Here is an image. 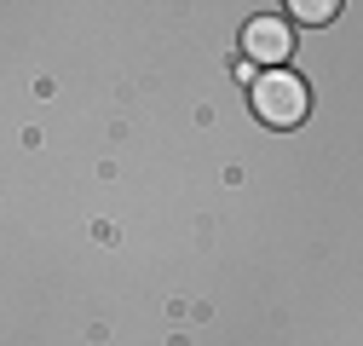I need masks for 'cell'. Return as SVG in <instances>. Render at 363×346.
<instances>
[{
  "mask_svg": "<svg viewBox=\"0 0 363 346\" xmlns=\"http://www.w3.org/2000/svg\"><path fill=\"white\" fill-rule=\"evenodd\" d=\"M294 52V35H289V23L283 18H254L248 29H242V58L248 64H265V69H283V58Z\"/></svg>",
  "mask_w": 363,
  "mask_h": 346,
  "instance_id": "2",
  "label": "cell"
},
{
  "mask_svg": "<svg viewBox=\"0 0 363 346\" xmlns=\"http://www.w3.org/2000/svg\"><path fill=\"white\" fill-rule=\"evenodd\" d=\"M289 12H300L306 23H329V18L340 12V6H335V0H294V6H289Z\"/></svg>",
  "mask_w": 363,
  "mask_h": 346,
  "instance_id": "3",
  "label": "cell"
},
{
  "mask_svg": "<svg viewBox=\"0 0 363 346\" xmlns=\"http://www.w3.org/2000/svg\"><path fill=\"white\" fill-rule=\"evenodd\" d=\"M311 110V93H306V81L294 69H265L254 81V116L265 127H300Z\"/></svg>",
  "mask_w": 363,
  "mask_h": 346,
  "instance_id": "1",
  "label": "cell"
}]
</instances>
